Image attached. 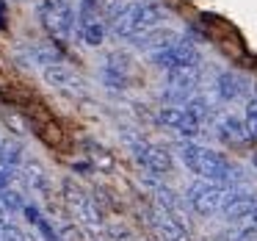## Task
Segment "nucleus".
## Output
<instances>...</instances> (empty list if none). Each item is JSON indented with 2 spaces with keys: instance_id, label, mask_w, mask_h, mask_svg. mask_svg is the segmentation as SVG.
I'll use <instances>...</instances> for the list:
<instances>
[{
  "instance_id": "nucleus-5",
  "label": "nucleus",
  "mask_w": 257,
  "mask_h": 241,
  "mask_svg": "<svg viewBox=\"0 0 257 241\" xmlns=\"http://www.w3.org/2000/svg\"><path fill=\"white\" fill-rule=\"evenodd\" d=\"M124 141H127L130 152H133V158L141 164L144 172L155 175V178L172 172V152H169L166 147L155 144V141L144 139V136H136V133H127Z\"/></svg>"
},
{
  "instance_id": "nucleus-14",
  "label": "nucleus",
  "mask_w": 257,
  "mask_h": 241,
  "mask_svg": "<svg viewBox=\"0 0 257 241\" xmlns=\"http://www.w3.org/2000/svg\"><path fill=\"white\" fill-rule=\"evenodd\" d=\"M180 36L174 34L172 28H152V31H147L144 36H139V39H133L130 45H136V47H141V50H150V53H158V50H163V47H169V45H174Z\"/></svg>"
},
{
  "instance_id": "nucleus-9",
  "label": "nucleus",
  "mask_w": 257,
  "mask_h": 241,
  "mask_svg": "<svg viewBox=\"0 0 257 241\" xmlns=\"http://www.w3.org/2000/svg\"><path fill=\"white\" fill-rule=\"evenodd\" d=\"M158 122L166 125V128H174L180 136H185V139H191V141L205 133V125H207L205 119L196 117V114L185 106H163L161 111H158Z\"/></svg>"
},
{
  "instance_id": "nucleus-6",
  "label": "nucleus",
  "mask_w": 257,
  "mask_h": 241,
  "mask_svg": "<svg viewBox=\"0 0 257 241\" xmlns=\"http://www.w3.org/2000/svg\"><path fill=\"white\" fill-rule=\"evenodd\" d=\"M105 31H108L105 0H80L78 3V36L86 45L97 47L105 39Z\"/></svg>"
},
{
  "instance_id": "nucleus-13",
  "label": "nucleus",
  "mask_w": 257,
  "mask_h": 241,
  "mask_svg": "<svg viewBox=\"0 0 257 241\" xmlns=\"http://www.w3.org/2000/svg\"><path fill=\"white\" fill-rule=\"evenodd\" d=\"M249 92H251V81L243 78V75H238V72H221L216 78V97L221 103L243 100Z\"/></svg>"
},
{
  "instance_id": "nucleus-1",
  "label": "nucleus",
  "mask_w": 257,
  "mask_h": 241,
  "mask_svg": "<svg viewBox=\"0 0 257 241\" xmlns=\"http://www.w3.org/2000/svg\"><path fill=\"white\" fill-rule=\"evenodd\" d=\"M177 155L196 178L210 180V183H221V186H235L243 183V169L238 164H232L224 152H216L210 147L199 144V141H180L177 144Z\"/></svg>"
},
{
  "instance_id": "nucleus-7",
  "label": "nucleus",
  "mask_w": 257,
  "mask_h": 241,
  "mask_svg": "<svg viewBox=\"0 0 257 241\" xmlns=\"http://www.w3.org/2000/svg\"><path fill=\"white\" fill-rule=\"evenodd\" d=\"M229 186L221 183H210V180H194L185 191V202H188L191 211H196L199 216H213V213H221V205L229 194Z\"/></svg>"
},
{
  "instance_id": "nucleus-21",
  "label": "nucleus",
  "mask_w": 257,
  "mask_h": 241,
  "mask_svg": "<svg viewBox=\"0 0 257 241\" xmlns=\"http://www.w3.org/2000/svg\"><path fill=\"white\" fill-rule=\"evenodd\" d=\"M254 167H257V152H254Z\"/></svg>"
},
{
  "instance_id": "nucleus-17",
  "label": "nucleus",
  "mask_w": 257,
  "mask_h": 241,
  "mask_svg": "<svg viewBox=\"0 0 257 241\" xmlns=\"http://www.w3.org/2000/svg\"><path fill=\"white\" fill-rule=\"evenodd\" d=\"M23 213H25V216H28L34 224H36V230H39V233L45 235V241H61V235H58L56 230H53V224L47 222L45 216H42V211H39L36 205H25V211H23Z\"/></svg>"
},
{
  "instance_id": "nucleus-11",
  "label": "nucleus",
  "mask_w": 257,
  "mask_h": 241,
  "mask_svg": "<svg viewBox=\"0 0 257 241\" xmlns=\"http://www.w3.org/2000/svg\"><path fill=\"white\" fill-rule=\"evenodd\" d=\"M42 75H45V81L53 86V89H58L61 95H67V97H75V100H78V97L86 95L83 81H80L69 67H64V64H50V67L42 69Z\"/></svg>"
},
{
  "instance_id": "nucleus-10",
  "label": "nucleus",
  "mask_w": 257,
  "mask_h": 241,
  "mask_svg": "<svg viewBox=\"0 0 257 241\" xmlns=\"http://www.w3.org/2000/svg\"><path fill=\"white\" fill-rule=\"evenodd\" d=\"M213 130H216V136L224 141V144H229V147H246V144L254 141L249 136V130H246V122H243V119H238L235 114L213 117Z\"/></svg>"
},
{
  "instance_id": "nucleus-8",
  "label": "nucleus",
  "mask_w": 257,
  "mask_h": 241,
  "mask_svg": "<svg viewBox=\"0 0 257 241\" xmlns=\"http://www.w3.org/2000/svg\"><path fill=\"white\" fill-rule=\"evenodd\" d=\"M152 64L163 72H177V69H188V67H202V56L188 39H177L174 45L163 47V50L152 53Z\"/></svg>"
},
{
  "instance_id": "nucleus-18",
  "label": "nucleus",
  "mask_w": 257,
  "mask_h": 241,
  "mask_svg": "<svg viewBox=\"0 0 257 241\" xmlns=\"http://www.w3.org/2000/svg\"><path fill=\"white\" fill-rule=\"evenodd\" d=\"M243 122H246V130H249V136H251V139H257V97H249V103H246Z\"/></svg>"
},
{
  "instance_id": "nucleus-16",
  "label": "nucleus",
  "mask_w": 257,
  "mask_h": 241,
  "mask_svg": "<svg viewBox=\"0 0 257 241\" xmlns=\"http://www.w3.org/2000/svg\"><path fill=\"white\" fill-rule=\"evenodd\" d=\"M23 164V147L12 139H0V167L17 169Z\"/></svg>"
},
{
  "instance_id": "nucleus-4",
  "label": "nucleus",
  "mask_w": 257,
  "mask_h": 241,
  "mask_svg": "<svg viewBox=\"0 0 257 241\" xmlns=\"http://www.w3.org/2000/svg\"><path fill=\"white\" fill-rule=\"evenodd\" d=\"M39 23L58 45L72 39V34L78 31V12L69 6V0H42L39 9Z\"/></svg>"
},
{
  "instance_id": "nucleus-15",
  "label": "nucleus",
  "mask_w": 257,
  "mask_h": 241,
  "mask_svg": "<svg viewBox=\"0 0 257 241\" xmlns=\"http://www.w3.org/2000/svg\"><path fill=\"white\" fill-rule=\"evenodd\" d=\"M20 178H23V183L28 186L34 194H39V197L50 194V180H47L45 169H42L39 164H25V172L20 175Z\"/></svg>"
},
{
  "instance_id": "nucleus-2",
  "label": "nucleus",
  "mask_w": 257,
  "mask_h": 241,
  "mask_svg": "<svg viewBox=\"0 0 257 241\" xmlns=\"http://www.w3.org/2000/svg\"><path fill=\"white\" fill-rule=\"evenodd\" d=\"M163 20H166V12L155 0H127V3L116 6L113 12H108L111 31L119 39H127V42L144 36L152 28H161Z\"/></svg>"
},
{
  "instance_id": "nucleus-20",
  "label": "nucleus",
  "mask_w": 257,
  "mask_h": 241,
  "mask_svg": "<svg viewBox=\"0 0 257 241\" xmlns=\"http://www.w3.org/2000/svg\"><path fill=\"white\" fill-rule=\"evenodd\" d=\"M6 28V3L0 0V31Z\"/></svg>"
},
{
  "instance_id": "nucleus-3",
  "label": "nucleus",
  "mask_w": 257,
  "mask_h": 241,
  "mask_svg": "<svg viewBox=\"0 0 257 241\" xmlns=\"http://www.w3.org/2000/svg\"><path fill=\"white\" fill-rule=\"evenodd\" d=\"M64 202H67L72 219L80 224L83 230H89L91 235H105V222H102V211L94 202V197L86 189H80L72 178L64 180Z\"/></svg>"
},
{
  "instance_id": "nucleus-19",
  "label": "nucleus",
  "mask_w": 257,
  "mask_h": 241,
  "mask_svg": "<svg viewBox=\"0 0 257 241\" xmlns=\"http://www.w3.org/2000/svg\"><path fill=\"white\" fill-rule=\"evenodd\" d=\"M0 241H34V238H31L25 230H20L14 222H9V224L0 227Z\"/></svg>"
},
{
  "instance_id": "nucleus-12",
  "label": "nucleus",
  "mask_w": 257,
  "mask_h": 241,
  "mask_svg": "<svg viewBox=\"0 0 257 241\" xmlns=\"http://www.w3.org/2000/svg\"><path fill=\"white\" fill-rule=\"evenodd\" d=\"M102 84L108 89H127L130 84V58L124 53H111L102 64V72H100Z\"/></svg>"
}]
</instances>
